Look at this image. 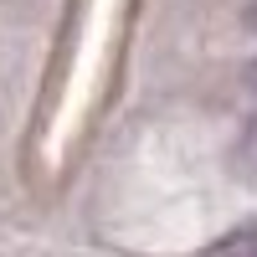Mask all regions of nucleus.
<instances>
[{"instance_id": "f257e3e1", "label": "nucleus", "mask_w": 257, "mask_h": 257, "mask_svg": "<svg viewBox=\"0 0 257 257\" xmlns=\"http://www.w3.org/2000/svg\"><path fill=\"white\" fill-rule=\"evenodd\" d=\"M201 257H257V226L231 231V237H221L216 247H206Z\"/></svg>"}, {"instance_id": "f03ea898", "label": "nucleus", "mask_w": 257, "mask_h": 257, "mask_svg": "<svg viewBox=\"0 0 257 257\" xmlns=\"http://www.w3.org/2000/svg\"><path fill=\"white\" fill-rule=\"evenodd\" d=\"M237 160H242L247 175H257V118L242 128V139H237Z\"/></svg>"}, {"instance_id": "7ed1b4c3", "label": "nucleus", "mask_w": 257, "mask_h": 257, "mask_svg": "<svg viewBox=\"0 0 257 257\" xmlns=\"http://www.w3.org/2000/svg\"><path fill=\"white\" fill-rule=\"evenodd\" d=\"M242 88H247V93L257 98V57H252V62H247V67H242Z\"/></svg>"}, {"instance_id": "20e7f679", "label": "nucleus", "mask_w": 257, "mask_h": 257, "mask_svg": "<svg viewBox=\"0 0 257 257\" xmlns=\"http://www.w3.org/2000/svg\"><path fill=\"white\" fill-rule=\"evenodd\" d=\"M242 26L257 36V0H247V6H242Z\"/></svg>"}]
</instances>
